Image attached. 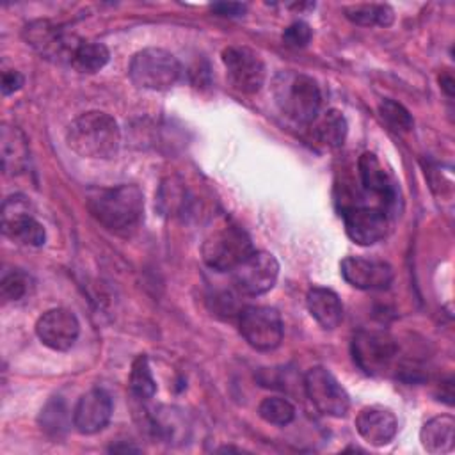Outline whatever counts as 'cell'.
Segmentation results:
<instances>
[{"mask_svg":"<svg viewBox=\"0 0 455 455\" xmlns=\"http://www.w3.org/2000/svg\"><path fill=\"white\" fill-rule=\"evenodd\" d=\"M91 215L107 229L123 233L139 226L144 215V194L137 185L100 188L87 199Z\"/></svg>","mask_w":455,"mask_h":455,"instance_id":"1","label":"cell"},{"mask_svg":"<svg viewBox=\"0 0 455 455\" xmlns=\"http://www.w3.org/2000/svg\"><path fill=\"white\" fill-rule=\"evenodd\" d=\"M68 146L85 158H112L121 146L116 119L105 112L91 110L78 116L68 128Z\"/></svg>","mask_w":455,"mask_h":455,"instance_id":"2","label":"cell"},{"mask_svg":"<svg viewBox=\"0 0 455 455\" xmlns=\"http://www.w3.org/2000/svg\"><path fill=\"white\" fill-rule=\"evenodd\" d=\"M274 100L281 114L297 124H311L318 116L322 94L318 84L302 73L283 71L274 80Z\"/></svg>","mask_w":455,"mask_h":455,"instance_id":"3","label":"cell"},{"mask_svg":"<svg viewBox=\"0 0 455 455\" xmlns=\"http://www.w3.org/2000/svg\"><path fill=\"white\" fill-rule=\"evenodd\" d=\"M180 60L167 50L162 48H144L137 52L128 66L130 80L149 91H167L176 85L181 78Z\"/></svg>","mask_w":455,"mask_h":455,"instance_id":"4","label":"cell"},{"mask_svg":"<svg viewBox=\"0 0 455 455\" xmlns=\"http://www.w3.org/2000/svg\"><path fill=\"white\" fill-rule=\"evenodd\" d=\"M252 251L254 247L249 235L231 222L212 229L201 245L203 261L217 272L233 270Z\"/></svg>","mask_w":455,"mask_h":455,"instance_id":"5","label":"cell"},{"mask_svg":"<svg viewBox=\"0 0 455 455\" xmlns=\"http://www.w3.org/2000/svg\"><path fill=\"white\" fill-rule=\"evenodd\" d=\"M304 391L311 403L325 416L343 418L350 409V396L338 379L323 366H313L304 375Z\"/></svg>","mask_w":455,"mask_h":455,"instance_id":"6","label":"cell"},{"mask_svg":"<svg viewBox=\"0 0 455 455\" xmlns=\"http://www.w3.org/2000/svg\"><path fill=\"white\" fill-rule=\"evenodd\" d=\"M240 334L256 350H274L284 334L281 315L268 306H249L240 315Z\"/></svg>","mask_w":455,"mask_h":455,"instance_id":"7","label":"cell"},{"mask_svg":"<svg viewBox=\"0 0 455 455\" xmlns=\"http://www.w3.org/2000/svg\"><path fill=\"white\" fill-rule=\"evenodd\" d=\"M398 354V345L384 331H359L352 339L355 364L368 375H382Z\"/></svg>","mask_w":455,"mask_h":455,"instance_id":"8","label":"cell"},{"mask_svg":"<svg viewBox=\"0 0 455 455\" xmlns=\"http://www.w3.org/2000/svg\"><path fill=\"white\" fill-rule=\"evenodd\" d=\"M23 39L44 59L71 62L73 52L80 41L69 36L60 25L50 20H34L25 25Z\"/></svg>","mask_w":455,"mask_h":455,"instance_id":"9","label":"cell"},{"mask_svg":"<svg viewBox=\"0 0 455 455\" xmlns=\"http://www.w3.org/2000/svg\"><path fill=\"white\" fill-rule=\"evenodd\" d=\"M28 201L23 196H11L2 206V231L12 242L28 247H41L46 240L43 224L28 212Z\"/></svg>","mask_w":455,"mask_h":455,"instance_id":"10","label":"cell"},{"mask_svg":"<svg viewBox=\"0 0 455 455\" xmlns=\"http://www.w3.org/2000/svg\"><path fill=\"white\" fill-rule=\"evenodd\" d=\"M222 64L226 68L231 85L243 92L254 94L265 84V64L261 57L245 46H229L222 52Z\"/></svg>","mask_w":455,"mask_h":455,"instance_id":"11","label":"cell"},{"mask_svg":"<svg viewBox=\"0 0 455 455\" xmlns=\"http://www.w3.org/2000/svg\"><path fill=\"white\" fill-rule=\"evenodd\" d=\"M233 283L243 295H261L274 288L279 275L277 259L265 251H252L233 270Z\"/></svg>","mask_w":455,"mask_h":455,"instance_id":"12","label":"cell"},{"mask_svg":"<svg viewBox=\"0 0 455 455\" xmlns=\"http://www.w3.org/2000/svg\"><path fill=\"white\" fill-rule=\"evenodd\" d=\"M36 334L44 347L66 352L75 345L80 334V323L73 311L66 307H53L37 318Z\"/></svg>","mask_w":455,"mask_h":455,"instance_id":"13","label":"cell"},{"mask_svg":"<svg viewBox=\"0 0 455 455\" xmlns=\"http://www.w3.org/2000/svg\"><path fill=\"white\" fill-rule=\"evenodd\" d=\"M345 231L357 245H373L387 233V213L382 208L352 204L343 210Z\"/></svg>","mask_w":455,"mask_h":455,"instance_id":"14","label":"cell"},{"mask_svg":"<svg viewBox=\"0 0 455 455\" xmlns=\"http://www.w3.org/2000/svg\"><path fill=\"white\" fill-rule=\"evenodd\" d=\"M343 279L357 290H384L393 281L389 263L364 256H347L341 265Z\"/></svg>","mask_w":455,"mask_h":455,"instance_id":"15","label":"cell"},{"mask_svg":"<svg viewBox=\"0 0 455 455\" xmlns=\"http://www.w3.org/2000/svg\"><path fill=\"white\" fill-rule=\"evenodd\" d=\"M112 416V400L103 389H91L82 395L73 409V427L85 435L103 430Z\"/></svg>","mask_w":455,"mask_h":455,"instance_id":"16","label":"cell"},{"mask_svg":"<svg viewBox=\"0 0 455 455\" xmlns=\"http://www.w3.org/2000/svg\"><path fill=\"white\" fill-rule=\"evenodd\" d=\"M355 430L371 446H384L396 435L398 421L389 409L371 405L359 411L355 418Z\"/></svg>","mask_w":455,"mask_h":455,"instance_id":"17","label":"cell"},{"mask_svg":"<svg viewBox=\"0 0 455 455\" xmlns=\"http://www.w3.org/2000/svg\"><path fill=\"white\" fill-rule=\"evenodd\" d=\"M357 174L366 192L379 196L386 204H391L395 201V183L391 181L387 171L373 153L366 151L359 156Z\"/></svg>","mask_w":455,"mask_h":455,"instance_id":"18","label":"cell"},{"mask_svg":"<svg viewBox=\"0 0 455 455\" xmlns=\"http://www.w3.org/2000/svg\"><path fill=\"white\" fill-rule=\"evenodd\" d=\"M149 428L156 437L169 444L185 443L190 437V421L185 411L178 407H158L149 416Z\"/></svg>","mask_w":455,"mask_h":455,"instance_id":"19","label":"cell"},{"mask_svg":"<svg viewBox=\"0 0 455 455\" xmlns=\"http://www.w3.org/2000/svg\"><path fill=\"white\" fill-rule=\"evenodd\" d=\"M306 306L309 315L323 329H336L343 318V306L339 297L322 286H313L306 295Z\"/></svg>","mask_w":455,"mask_h":455,"instance_id":"20","label":"cell"},{"mask_svg":"<svg viewBox=\"0 0 455 455\" xmlns=\"http://www.w3.org/2000/svg\"><path fill=\"white\" fill-rule=\"evenodd\" d=\"M0 153L2 167L7 174H20L28 165V146L27 139L16 126H2L0 132Z\"/></svg>","mask_w":455,"mask_h":455,"instance_id":"21","label":"cell"},{"mask_svg":"<svg viewBox=\"0 0 455 455\" xmlns=\"http://www.w3.org/2000/svg\"><path fill=\"white\" fill-rule=\"evenodd\" d=\"M455 419L448 414L428 419L419 430V441L428 453H446L455 444Z\"/></svg>","mask_w":455,"mask_h":455,"instance_id":"22","label":"cell"},{"mask_svg":"<svg viewBox=\"0 0 455 455\" xmlns=\"http://www.w3.org/2000/svg\"><path fill=\"white\" fill-rule=\"evenodd\" d=\"M311 124H313V132H315L316 139L322 144H325L329 148H338L345 142L347 119L339 110L329 108L320 117L316 116Z\"/></svg>","mask_w":455,"mask_h":455,"instance_id":"23","label":"cell"},{"mask_svg":"<svg viewBox=\"0 0 455 455\" xmlns=\"http://www.w3.org/2000/svg\"><path fill=\"white\" fill-rule=\"evenodd\" d=\"M345 16L361 27H389L395 12L387 4H355L343 9Z\"/></svg>","mask_w":455,"mask_h":455,"instance_id":"24","label":"cell"},{"mask_svg":"<svg viewBox=\"0 0 455 455\" xmlns=\"http://www.w3.org/2000/svg\"><path fill=\"white\" fill-rule=\"evenodd\" d=\"M110 59V52L105 44L96 41H80L73 52L71 66L80 73H96Z\"/></svg>","mask_w":455,"mask_h":455,"instance_id":"25","label":"cell"},{"mask_svg":"<svg viewBox=\"0 0 455 455\" xmlns=\"http://www.w3.org/2000/svg\"><path fill=\"white\" fill-rule=\"evenodd\" d=\"M128 386H130L132 395L139 400H149L155 395L156 384H155V379H153V373L149 368V361L146 355H137L135 361L132 363Z\"/></svg>","mask_w":455,"mask_h":455,"instance_id":"26","label":"cell"},{"mask_svg":"<svg viewBox=\"0 0 455 455\" xmlns=\"http://www.w3.org/2000/svg\"><path fill=\"white\" fill-rule=\"evenodd\" d=\"M39 423L41 428L52 435V437H60L68 427H69V412L66 409V403L62 398L55 396L52 398L41 411L39 414Z\"/></svg>","mask_w":455,"mask_h":455,"instance_id":"27","label":"cell"},{"mask_svg":"<svg viewBox=\"0 0 455 455\" xmlns=\"http://www.w3.org/2000/svg\"><path fill=\"white\" fill-rule=\"evenodd\" d=\"M258 414L263 421H267L270 425L284 427L293 421L295 407L286 398L268 396V398L261 400V403L258 407Z\"/></svg>","mask_w":455,"mask_h":455,"instance_id":"28","label":"cell"},{"mask_svg":"<svg viewBox=\"0 0 455 455\" xmlns=\"http://www.w3.org/2000/svg\"><path fill=\"white\" fill-rule=\"evenodd\" d=\"M30 290H32V277L27 272L14 268V270L4 274L2 283H0V293H2L4 302L21 300L23 297H27L30 293Z\"/></svg>","mask_w":455,"mask_h":455,"instance_id":"29","label":"cell"},{"mask_svg":"<svg viewBox=\"0 0 455 455\" xmlns=\"http://www.w3.org/2000/svg\"><path fill=\"white\" fill-rule=\"evenodd\" d=\"M379 114L396 132H409L414 124L411 112L402 103L391 98H384L379 103Z\"/></svg>","mask_w":455,"mask_h":455,"instance_id":"30","label":"cell"},{"mask_svg":"<svg viewBox=\"0 0 455 455\" xmlns=\"http://www.w3.org/2000/svg\"><path fill=\"white\" fill-rule=\"evenodd\" d=\"M313 37V30L306 21H295L283 32V41L290 48H304Z\"/></svg>","mask_w":455,"mask_h":455,"instance_id":"31","label":"cell"},{"mask_svg":"<svg viewBox=\"0 0 455 455\" xmlns=\"http://www.w3.org/2000/svg\"><path fill=\"white\" fill-rule=\"evenodd\" d=\"M210 9L217 16H224V18H236L245 12V5L238 2H215L210 5Z\"/></svg>","mask_w":455,"mask_h":455,"instance_id":"32","label":"cell"},{"mask_svg":"<svg viewBox=\"0 0 455 455\" xmlns=\"http://www.w3.org/2000/svg\"><path fill=\"white\" fill-rule=\"evenodd\" d=\"M23 82H25V78H23V75H21L20 71H16V69H5V71L2 73V92H4L5 96L12 94V92H16L18 89H21Z\"/></svg>","mask_w":455,"mask_h":455,"instance_id":"33","label":"cell"},{"mask_svg":"<svg viewBox=\"0 0 455 455\" xmlns=\"http://www.w3.org/2000/svg\"><path fill=\"white\" fill-rule=\"evenodd\" d=\"M439 82H441V87L446 91V94L451 96L453 94V80H451V76L444 75V78H439Z\"/></svg>","mask_w":455,"mask_h":455,"instance_id":"34","label":"cell"}]
</instances>
